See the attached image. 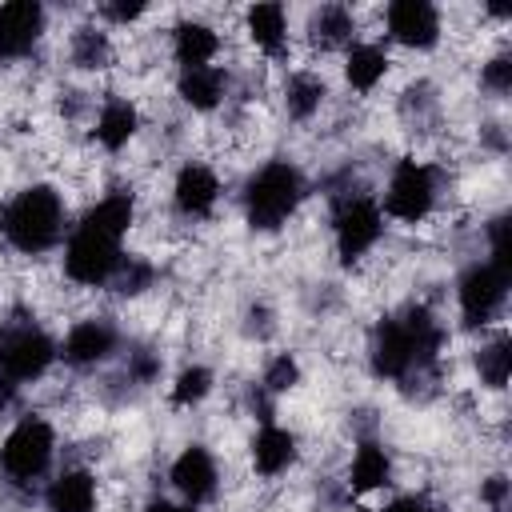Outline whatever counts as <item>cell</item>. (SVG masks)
Instances as JSON below:
<instances>
[{"label":"cell","mask_w":512,"mask_h":512,"mask_svg":"<svg viewBox=\"0 0 512 512\" xmlns=\"http://www.w3.org/2000/svg\"><path fill=\"white\" fill-rule=\"evenodd\" d=\"M508 288H512V268L492 264V260H472L460 276H456V312L460 324L472 332H484L492 324H500L504 308H508Z\"/></svg>","instance_id":"obj_7"},{"label":"cell","mask_w":512,"mask_h":512,"mask_svg":"<svg viewBox=\"0 0 512 512\" xmlns=\"http://www.w3.org/2000/svg\"><path fill=\"white\" fill-rule=\"evenodd\" d=\"M112 56H116V44H112V36L104 28H96V24L72 28V36H68V60H72V68H80V72H104L112 64Z\"/></svg>","instance_id":"obj_27"},{"label":"cell","mask_w":512,"mask_h":512,"mask_svg":"<svg viewBox=\"0 0 512 512\" xmlns=\"http://www.w3.org/2000/svg\"><path fill=\"white\" fill-rule=\"evenodd\" d=\"M220 192H224L220 172L204 160H184L172 176V208L184 220H208L220 204Z\"/></svg>","instance_id":"obj_13"},{"label":"cell","mask_w":512,"mask_h":512,"mask_svg":"<svg viewBox=\"0 0 512 512\" xmlns=\"http://www.w3.org/2000/svg\"><path fill=\"white\" fill-rule=\"evenodd\" d=\"M124 256H128L124 240L72 220V228H68V236L60 244V272L76 288H108V280L116 276Z\"/></svg>","instance_id":"obj_6"},{"label":"cell","mask_w":512,"mask_h":512,"mask_svg":"<svg viewBox=\"0 0 512 512\" xmlns=\"http://www.w3.org/2000/svg\"><path fill=\"white\" fill-rule=\"evenodd\" d=\"M56 352H60V364H68L76 372L100 368L120 352V328L104 316H84V320L68 324V332L56 340Z\"/></svg>","instance_id":"obj_10"},{"label":"cell","mask_w":512,"mask_h":512,"mask_svg":"<svg viewBox=\"0 0 512 512\" xmlns=\"http://www.w3.org/2000/svg\"><path fill=\"white\" fill-rule=\"evenodd\" d=\"M356 36V12L348 4H320L312 8L308 16V44L320 48V52H332V48H348Z\"/></svg>","instance_id":"obj_26"},{"label":"cell","mask_w":512,"mask_h":512,"mask_svg":"<svg viewBox=\"0 0 512 512\" xmlns=\"http://www.w3.org/2000/svg\"><path fill=\"white\" fill-rule=\"evenodd\" d=\"M152 280H156V264L152 260H144V256H124L120 260V268H116V276L108 280V292L112 296H140V292H148L152 288Z\"/></svg>","instance_id":"obj_30"},{"label":"cell","mask_w":512,"mask_h":512,"mask_svg":"<svg viewBox=\"0 0 512 512\" xmlns=\"http://www.w3.org/2000/svg\"><path fill=\"white\" fill-rule=\"evenodd\" d=\"M160 368H164V360H160V352H152V348H136V352H128V360H124V376H128V384H136V388L156 384V380H160Z\"/></svg>","instance_id":"obj_32"},{"label":"cell","mask_w":512,"mask_h":512,"mask_svg":"<svg viewBox=\"0 0 512 512\" xmlns=\"http://www.w3.org/2000/svg\"><path fill=\"white\" fill-rule=\"evenodd\" d=\"M144 128V116H140V104L132 96H104L96 116H92V144L100 152H124Z\"/></svg>","instance_id":"obj_16"},{"label":"cell","mask_w":512,"mask_h":512,"mask_svg":"<svg viewBox=\"0 0 512 512\" xmlns=\"http://www.w3.org/2000/svg\"><path fill=\"white\" fill-rule=\"evenodd\" d=\"M344 480H348V492H352V496L384 492V488L392 484V452H388L380 440H372V436L356 440V448H352V456H348Z\"/></svg>","instance_id":"obj_18"},{"label":"cell","mask_w":512,"mask_h":512,"mask_svg":"<svg viewBox=\"0 0 512 512\" xmlns=\"http://www.w3.org/2000/svg\"><path fill=\"white\" fill-rule=\"evenodd\" d=\"M508 500H512V480L508 472H488L480 480V504L488 512H508Z\"/></svg>","instance_id":"obj_34"},{"label":"cell","mask_w":512,"mask_h":512,"mask_svg":"<svg viewBox=\"0 0 512 512\" xmlns=\"http://www.w3.org/2000/svg\"><path fill=\"white\" fill-rule=\"evenodd\" d=\"M480 88L492 96V100H504L512 92V56L508 52H492L484 64H480Z\"/></svg>","instance_id":"obj_31"},{"label":"cell","mask_w":512,"mask_h":512,"mask_svg":"<svg viewBox=\"0 0 512 512\" xmlns=\"http://www.w3.org/2000/svg\"><path fill=\"white\" fill-rule=\"evenodd\" d=\"M472 368H476L480 388H488V392H504L508 388V376H512V340H508L504 328H492L488 336H480V344L472 352Z\"/></svg>","instance_id":"obj_25"},{"label":"cell","mask_w":512,"mask_h":512,"mask_svg":"<svg viewBox=\"0 0 512 512\" xmlns=\"http://www.w3.org/2000/svg\"><path fill=\"white\" fill-rule=\"evenodd\" d=\"M168 484L192 508L216 500V492H220V460H216V452L208 444H184L176 452V460L168 464Z\"/></svg>","instance_id":"obj_12"},{"label":"cell","mask_w":512,"mask_h":512,"mask_svg":"<svg viewBox=\"0 0 512 512\" xmlns=\"http://www.w3.org/2000/svg\"><path fill=\"white\" fill-rule=\"evenodd\" d=\"M388 68H392V56H388V48L380 40H352L344 48V68L340 72H344V84L356 96H372L384 84Z\"/></svg>","instance_id":"obj_20"},{"label":"cell","mask_w":512,"mask_h":512,"mask_svg":"<svg viewBox=\"0 0 512 512\" xmlns=\"http://www.w3.org/2000/svg\"><path fill=\"white\" fill-rule=\"evenodd\" d=\"M300 380H304V368H300L296 352H272L264 372H260V388L268 396H288L300 388Z\"/></svg>","instance_id":"obj_29"},{"label":"cell","mask_w":512,"mask_h":512,"mask_svg":"<svg viewBox=\"0 0 512 512\" xmlns=\"http://www.w3.org/2000/svg\"><path fill=\"white\" fill-rule=\"evenodd\" d=\"M76 220L88 224V228H96V232H108V236L124 240L132 232V224H136V196L128 188H112L100 200H92Z\"/></svg>","instance_id":"obj_24"},{"label":"cell","mask_w":512,"mask_h":512,"mask_svg":"<svg viewBox=\"0 0 512 512\" xmlns=\"http://www.w3.org/2000/svg\"><path fill=\"white\" fill-rule=\"evenodd\" d=\"M96 16H100L104 24H112V28H128V24H136L140 16H148V4H144V0H108V4L96 8Z\"/></svg>","instance_id":"obj_33"},{"label":"cell","mask_w":512,"mask_h":512,"mask_svg":"<svg viewBox=\"0 0 512 512\" xmlns=\"http://www.w3.org/2000/svg\"><path fill=\"white\" fill-rule=\"evenodd\" d=\"M308 180L292 160H264L240 188V208L248 228L256 232H280L304 204Z\"/></svg>","instance_id":"obj_3"},{"label":"cell","mask_w":512,"mask_h":512,"mask_svg":"<svg viewBox=\"0 0 512 512\" xmlns=\"http://www.w3.org/2000/svg\"><path fill=\"white\" fill-rule=\"evenodd\" d=\"M380 512H444V508L424 492H396L392 500L380 504Z\"/></svg>","instance_id":"obj_35"},{"label":"cell","mask_w":512,"mask_h":512,"mask_svg":"<svg viewBox=\"0 0 512 512\" xmlns=\"http://www.w3.org/2000/svg\"><path fill=\"white\" fill-rule=\"evenodd\" d=\"M48 32V12L36 0L0 4V60H24Z\"/></svg>","instance_id":"obj_14"},{"label":"cell","mask_w":512,"mask_h":512,"mask_svg":"<svg viewBox=\"0 0 512 512\" xmlns=\"http://www.w3.org/2000/svg\"><path fill=\"white\" fill-rule=\"evenodd\" d=\"M244 36H248V44L256 48V52H264V56H284L288 52V40H292V20H288V8L284 4H272V0H264V4H252L248 12H244Z\"/></svg>","instance_id":"obj_21"},{"label":"cell","mask_w":512,"mask_h":512,"mask_svg":"<svg viewBox=\"0 0 512 512\" xmlns=\"http://www.w3.org/2000/svg\"><path fill=\"white\" fill-rule=\"evenodd\" d=\"M436 200H440V180H436V168L428 160H416V156H400L392 168H388V180L376 196L384 220L392 224H404V228H416L424 224L432 212H436Z\"/></svg>","instance_id":"obj_4"},{"label":"cell","mask_w":512,"mask_h":512,"mask_svg":"<svg viewBox=\"0 0 512 512\" xmlns=\"http://www.w3.org/2000/svg\"><path fill=\"white\" fill-rule=\"evenodd\" d=\"M384 36L408 52H432L444 40V12L428 0H392L384 8Z\"/></svg>","instance_id":"obj_11"},{"label":"cell","mask_w":512,"mask_h":512,"mask_svg":"<svg viewBox=\"0 0 512 512\" xmlns=\"http://www.w3.org/2000/svg\"><path fill=\"white\" fill-rule=\"evenodd\" d=\"M220 52H224V40H220V32L212 24H204V20H180L172 28V60H176L180 72L184 68H208V64L220 60Z\"/></svg>","instance_id":"obj_22"},{"label":"cell","mask_w":512,"mask_h":512,"mask_svg":"<svg viewBox=\"0 0 512 512\" xmlns=\"http://www.w3.org/2000/svg\"><path fill=\"white\" fill-rule=\"evenodd\" d=\"M384 212L372 192H344L332 204V248L344 264H360L384 240Z\"/></svg>","instance_id":"obj_8"},{"label":"cell","mask_w":512,"mask_h":512,"mask_svg":"<svg viewBox=\"0 0 512 512\" xmlns=\"http://www.w3.org/2000/svg\"><path fill=\"white\" fill-rule=\"evenodd\" d=\"M68 200L56 184H24L0 204V240L20 256H48L68 236Z\"/></svg>","instance_id":"obj_2"},{"label":"cell","mask_w":512,"mask_h":512,"mask_svg":"<svg viewBox=\"0 0 512 512\" xmlns=\"http://www.w3.org/2000/svg\"><path fill=\"white\" fill-rule=\"evenodd\" d=\"M52 460H56V428L48 416L28 412L0 440V472L16 488H32L48 480Z\"/></svg>","instance_id":"obj_5"},{"label":"cell","mask_w":512,"mask_h":512,"mask_svg":"<svg viewBox=\"0 0 512 512\" xmlns=\"http://www.w3.org/2000/svg\"><path fill=\"white\" fill-rule=\"evenodd\" d=\"M324 100H328V80L312 68H296L280 84V104H284V116L292 124H312L320 116Z\"/></svg>","instance_id":"obj_23"},{"label":"cell","mask_w":512,"mask_h":512,"mask_svg":"<svg viewBox=\"0 0 512 512\" xmlns=\"http://www.w3.org/2000/svg\"><path fill=\"white\" fill-rule=\"evenodd\" d=\"M144 512H200V508H192V504H184V500H164V496H156V500L144 504Z\"/></svg>","instance_id":"obj_37"},{"label":"cell","mask_w":512,"mask_h":512,"mask_svg":"<svg viewBox=\"0 0 512 512\" xmlns=\"http://www.w3.org/2000/svg\"><path fill=\"white\" fill-rule=\"evenodd\" d=\"M300 460V440L292 428L276 424V420H264L252 440H248V464L260 480H280L292 464Z\"/></svg>","instance_id":"obj_15"},{"label":"cell","mask_w":512,"mask_h":512,"mask_svg":"<svg viewBox=\"0 0 512 512\" xmlns=\"http://www.w3.org/2000/svg\"><path fill=\"white\" fill-rule=\"evenodd\" d=\"M20 404V384L16 380H8V376H0V416L4 412H12Z\"/></svg>","instance_id":"obj_36"},{"label":"cell","mask_w":512,"mask_h":512,"mask_svg":"<svg viewBox=\"0 0 512 512\" xmlns=\"http://www.w3.org/2000/svg\"><path fill=\"white\" fill-rule=\"evenodd\" d=\"M444 344H448V332L436 320V312L424 304H408L372 328L368 368L376 380L408 384L412 376H428L440 364Z\"/></svg>","instance_id":"obj_1"},{"label":"cell","mask_w":512,"mask_h":512,"mask_svg":"<svg viewBox=\"0 0 512 512\" xmlns=\"http://www.w3.org/2000/svg\"><path fill=\"white\" fill-rule=\"evenodd\" d=\"M56 360H60L56 340L40 324H32V320H8L0 328V376L16 380L20 388L32 384V380H44Z\"/></svg>","instance_id":"obj_9"},{"label":"cell","mask_w":512,"mask_h":512,"mask_svg":"<svg viewBox=\"0 0 512 512\" xmlns=\"http://www.w3.org/2000/svg\"><path fill=\"white\" fill-rule=\"evenodd\" d=\"M232 92V72L224 64H208V68H184L176 72V96L184 108L192 112H216Z\"/></svg>","instance_id":"obj_19"},{"label":"cell","mask_w":512,"mask_h":512,"mask_svg":"<svg viewBox=\"0 0 512 512\" xmlns=\"http://www.w3.org/2000/svg\"><path fill=\"white\" fill-rule=\"evenodd\" d=\"M48 512H100V480L88 468H60L44 480Z\"/></svg>","instance_id":"obj_17"},{"label":"cell","mask_w":512,"mask_h":512,"mask_svg":"<svg viewBox=\"0 0 512 512\" xmlns=\"http://www.w3.org/2000/svg\"><path fill=\"white\" fill-rule=\"evenodd\" d=\"M216 388V376L208 364H184L172 384H168V404L172 408H200Z\"/></svg>","instance_id":"obj_28"}]
</instances>
